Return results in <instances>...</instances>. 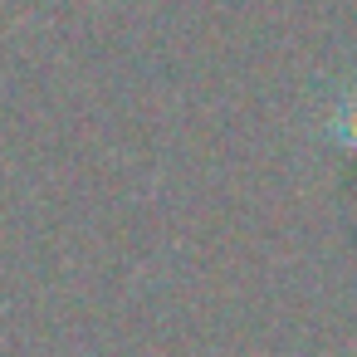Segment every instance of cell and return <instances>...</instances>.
Wrapping results in <instances>:
<instances>
[{
  "instance_id": "obj_1",
  "label": "cell",
  "mask_w": 357,
  "mask_h": 357,
  "mask_svg": "<svg viewBox=\"0 0 357 357\" xmlns=\"http://www.w3.org/2000/svg\"><path fill=\"white\" fill-rule=\"evenodd\" d=\"M333 137H337L342 147H352V152H357V89L337 103V113H333Z\"/></svg>"
}]
</instances>
